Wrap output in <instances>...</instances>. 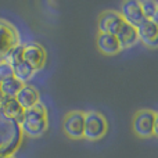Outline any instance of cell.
<instances>
[{"instance_id": "obj_9", "label": "cell", "mask_w": 158, "mask_h": 158, "mask_svg": "<svg viewBox=\"0 0 158 158\" xmlns=\"http://www.w3.org/2000/svg\"><path fill=\"white\" fill-rule=\"evenodd\" d=\"M119 14L122 17L123 22H126V24L132 25L135 28L144 21L142 7H140V2H137V0H128V2H125L121 6Z\"/></svg>"}, {"instance_id": "obj_12", "label": "cell", "mask_w": 158, "mask_h": 158, "mask_svg": "<svg viewBox=\"0 0 158 158\" xmlns=\"http://www.w3.org/2000/svg\"><path fill=\"white\" fill-rule=\"evenodd\" d=\"M96 44H97V49L106 56H114L122 50L118 43L117 36L108 35V33H98Z\"/></svg>"}, {"instance_id": "obj_17", "label": "cell", "mask_w": 158, "mask_h": 158, "mask_svg": "<svg viewBox=\"0 0 158 158\" xmlns=\"http://www.w3.org/2000/svg\"><path fill=\"white\" fill-rule=\"evenodd\" d=\"M140 7H142L144 19L154 21L158 24V4H157V2L144 0V2H140Z\"/></svg>"}, {"instance_id": "obj_6", "label": "cell", "mask_w": 158, "mask_h": 158, "mask_svg": "<svg viewBox=\"0 0 158 158\" xmlns=\"http://www.w3.org/2000/svg\"><path fill=\"white\" fill-rule=\"evenodd\" d=\"M22 61L36 72L43 68L46 64V52L36 42L22 43Z\"/></svg>"}, {"instance_id": "obj_1", "label": "cell", "mask_w": 158, "mask_h": 158, "mask_svg": "<svg viewBox=\"0 0 158 158\" xmlns=\"http://www.w3.org/2000/svg\"><path fill=\"white\" fill-rule=\"evenodd\" d=\"M24 139L18 122L7 118L0 110V158L14 156Z\"/></svg>"}, {"instance_id": "obj_20", "label": "cell", "mask_w": 158, "mask_h": 158, "mask_svg": "<svg viewBox=\"0 0 158 158\" xmlns=\"http://www.w3.org/2000/svg\"><path fill=\"white\" fill-rule=\"evenodd\" d=\"M3 100H4V96H3V93H2V90H0V106H2V103H3Z\"/></svg>"}, {"instance_id": "obj_3", "label": "cell", "mask_w": 158, "mask_h": 158, "mask_svg": "<svg viewBox=\"0 0 158 158\" xmlns=\"http://www.w3.org/2000/svg\"><path fill=\"white\" fill-rule=\"evenodd\" d=\"M85 115V125H83V137L90 142L100 140L107 133L108 123L103 114L97 111H87L83 112Z\"/></svg>"}, {"instance_id": "obj_10", "label": "cell", "mask_w": 158, "mask_h": 158, "mask_svg": "<svg viewBox=\"0 0 158 158\" xmlns=\"http://www.w3.org/2000/svg\"><path fill=\"white\" fill-rule=\"evenodd\" d=\"M137 38L140 42L148 47H157L158 43V24L154 21L144 19L140 25L136 27Z\"/></svg>"}, {"instance_id": "obj_13", "label": "cell", "mask_w": 158, "mask_h": 158, "mask_svg": "<svg viewBox=\"0 0 158 158\" xmlns=\"http://www.w3.org/2000/svg\"><path fill=\"white\" fill-rule=\"evenodd\" d=\"M0 110L7 118H10V119L15 121L18 123L22 122L25 110L19 106V103L15 100V97H4L2 106H0Z\"/></svg>"}, {"instance_id": "obj_2", "label": "cell", "mask_w": 158, "mask_h": 158, "mask_svg": "<svg viewBox=\"0 0 158 158\" xmlns=\"http://www.w3.org/2000/svg\"><path fill=\"white\" fill-rule=\"evenodd\" d=\"M21 131L24 135L31 137H39L46 133L49 128V118H47V110L42 103L25 110L22 122L19 123Z\"/></svg>"}, {"instance_id": "obj_5", "label": "cell", "mask_w": 158, "mask_h": 158, "mask_svg": "<svg viewBox=\"0 0 158 158\" xmlns=\"http://www.w3.org/2000/svg\"><path fill=\"white\" fill-rule=\"evenodd\" d=\"M17 44H19V35L14 25L6 19H0V61L4 60Z\"/></svg>"}, {"instance_id": "obj_18", "label": "cell", "mask_w": 158, "mask_h": 158, "mask_svg": "<svg viewBox=\"0 0 158 158\" xmlns=\"http://www.w3.org/2000/svg\"><path fill=\"white\" fill-rule=\"evenodd\" d=\"M3 61H4V63H7L11 68H13V67H15L17 64L21 63V61H22V43L17 44V46L14 47V49L11 50L7 56H6V58Z\"/></svg>"}, {"instance_id": "obj_14", "label": "cell", "mask_w": 158, "mask_h": 158, "mask_svg": "<svg viewBox=\"0 0 158 158\" xmlns=\"http://www.w3.org/2000/svg\"><path fill=\"white\" fill-rule=\"evenodd\" d=\"M15 100L18 101L19 106L24 110H28L31 107L36 106L38 103H40V100H39V92L33 86H31V85H24L21 87V90L15 96Z\"/></svg>"}, {"instance_id": "obj_19", "label": "cell", "mask_w": 158, "mask_h": 158, "mask_svg": "<svg viewBox=\"0 0 158 158\" xmlns=\"http://www.w3.org/2000/svg\"><path fill=\"white\" fill-rule=\"evenodd\" d=\"M13 77H14L13 68H11L7 63L0 61V83L7 81V79H10V78H13Z\"/></svg>"}, {"instance_id": "obj_15", "label": "cell", "mask_w": 158, "mask_h": 158, "mask_svg": "<svg viewBox=\"0 0 158 158\" xmlns=\"http://www.w3.org/2000/svg\"><path fill=\"white\" fill-rule=\"evenodd\" d=\"M22 86H24V83L13 77V78H10L0 83V90H2L4 97H15L17 93L21 90Z\"/></svg>"}, {"instance_id": "obj_7", "label": "cell", "mask_w": 158, "mask_h": 158, "mask_svg": "<svg viewBox=\"0 0 158 158\" xmlns=\"http://www.w3.org/2000/svg\"><path fill=\"white\" fill-rule=\"evenodd\" d=\"M83 125L85 115L81 111H71L65 115L63 121L64 133L74 140L83 139Z\"/></svg>"}, {"instance_id": "obj_8", "label": "cell", "mask_w": 158, "mask_h": 158, "mask_svg": "<svg viewBox=\"0 0 158 158\" xmlns=\"http://www.w3.org/2000/svg\"><path fill=\"white\" fill-rule=\"evenodd\" d=\"M123 19L118 11L107 10L98 17V33H108V35H117L118 29L121 28Z\"/></svg>"}, {"instance_id": "obj_16", "label": "cell", "mask_w": 158, "mask_h": 158, "mask_svg": "<svg viewBox=\"0 0 158 158\" xmlns=\"http://www.w3.org/2000/svg\"><path fill=\"white\" fill-rule=\"evenodd\" d=\"M13 72H14V78H17L24 85H27V82L35 75V71L27 63H24V61H21L15 67H13Z\"/></svg>"}, {"instance_id": "obj_11", "label": "cell", "mask_w": 158, "mask_h": 158, "mask_svg": "<svg viewBox=\"0 0 158 158\" xmlns=\"http://www.w3.org/2000/svg\"><path fill=\"white\" fill-rule=\"evenodd\" d=\"M115 36H117V39H118V43H119L121 49H129V47L135 46V44L139 42L136 28L126 24V22H122V25H121V28L118 29Z\"/></svg>"}, {"instance_id": "obj_21", "label": "cell", "mask_w": 158, "mask_h": 158, "mask_svg": "<svg viewBox=\"0 0 158 158\" xmlns=\"http://www.w3.org/2000/svg\"><path fill=\"white\" fill-rule=\"evenodd\" d=\"M4 158H15L14 156H8V157H4Z\"/></svg>"}, {"instance_id": "obj_4", "label": "cell", "mask_w": 158, "mask_h": 158, "mask_svg": "<svg viewBox=\"0 0 158 158\" xmlns=\"http://www.w3.org/2000/svg\"><path fill=\"white\" fill-rule=\"evenodd\" d=\"M133 131L139 137L156 136L158 133V117L156 111L140 110L133 118Z\"/></svg>"}]
</instances>
